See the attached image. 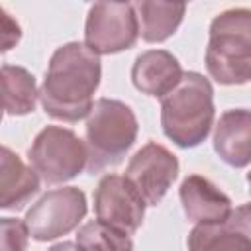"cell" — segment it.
Listing matches in <instances>:
<instances>
[{"label":"cell","mask_w":251,"mask_h":251,"mask_svg":"<svg viewBox=\"0 0 251 251\" xmlns=\"http://www.w3.org/2000/svg\"><path fill=\"white\" fill-rule=\"evenodd\" d=\"M102 78L100 57L84 43L71 41L61 45L49 61L39 100L47 116L61 122L88 118L92 96Z\"/></svg>","instance_id":"1"},{"label":"cell","mask_w":251,"mask_h":251,"mask_svg":"<svg viewBox=\"0 0 251 251\" xmlns=\"http://www.w3.org/2000/svg\"><path fill=\"white\" fill-rule=\"evenodd\" d=\"M214 124V90L210 80L194 71L184 73L180 84L161 98V126L178 147L200 145Z\"/></svg>","instance_id":"2"},{"label":"cell","mask_w":251,"mask_h":251,"mask_svg":"<svg viewBox=\"0 0 251 251\" xmlns=\"http://www.w3.org/2000/svg\"><path fill=\"white\" fill-rule=\"evenodd\" d=\"M206 69L220 84L251 80V10L231 8L210 24Z\"/></svg>","instance_id":"3"},{"label":"cell","mask_w":251,"mask_h":251,"mask_svg":"<svg viewBox=\"0 0 251 251\" xmlns=\"http://www.w3.org/2000/svg\"><path fill=\"white\" fill-rule=\"evenodd\" d=\"M86 171L102 173L122 163L137 137V118L133 110L114 98H98L86 118Z\"/></svg>","instance_id":"4"},{"label":"cell","mask_w":251,"mask_h":251,"mask_svg":"<svg viewBox=\"0 0 251 251\" xmlns=\"http://www.w3.org/2000/svg\"><path fill=\"white\" fill-rule=\"evenodd\" d=\"M29 163L47 184H61L75 178L88 163L86 143L73 131L61 126L43 127L29 151Z\"/></svg>","instance_id":"5"},{"label":"cell","mask_w":251,"mask_h":251,"mask_svg":"<svg viewBox=\"0 0 251 251\" xmlns=\"http://www.w3.org/2000/svg\"><path fill=\"white\" fill-rule=\"evenodd\" d=\"M139 20L129 2H96L84 25V45L96 55H112L135 45Z\"/></svg>","instance_id":"6"},{"label":"cell","mask_w":251,"mask_h":251,"mask_svg":"<svg viewBox=\"0 0 251 251\" xmlns=\"http://www.w3.org/2000/svg\"><path fill=\"white\" fill-rule=\"evenodd\" d=\"M86 216V196L76 186L45 192L25 214V226L35 241H51L71 233Z\"/></svg>","instance_id":"7"},{"label":"cell","mask_w":251,"mask_h":251,"mask_svg":"<svg viewBox=\"0 0 251 251\" xmlns=\"http://www.w3.org/2000/svg\"><path fill=\"white\" fill-rule=\"evenodd\" d=\"M178 175V159L161 143H145L129 161L126 178L147 206H157Z\"/></svg>","instance_id":"8"},{"label":"cell","mask_w":251,"mask_h":251,"mask_svg":"<svg viewBox=\"0 0 251 251\" xmlns=\"http://www.w3.org/2000/svg\"><path fill=\"white\" fill-rule=\"evenodd\" d=\"M145 200L135 186L120 175H106L94 190L96 218L116 229L133 233L145 216Z\"/></svg>","instance_id":"9"},{"label":"cell","mask_w":251,"mask_h":251,"mask_svg":"<svg viewBox=\"0 0 251 251\" xmlns=\"http://www.w3.org/2000/svg\"><path fill=\"white\" fill-rule=\"evenodd\" d=\"M178 196L186 218L196 226L224 224L233 210L229 196L200 175H188L180 184Z\"/></svg>","instance_id":"10"},{"label":"cell","mask_w":251,"mask_h":251,"mask_svg":"<svg viewBox=\"0 0 251 251\" xmlns=\"http://www.w3.org/2000/svg\"><path fill=\"white\" fill-rule=\"evenodd\" d=\"M182 76L184 73L180 63L165 49H149L137 55L131 67L133 86L147 96H167L180 84Z\"/></svg>","instance_id":"11"},{"label":"cell","mask_w":251,"mask_h":251,"mask_svg":"<svg viewBox=\"0 0 251 251\" xmlns=\"http://www.w3.org/2000/svg\"><path fill=\"white\" fill-rule=\"evenodd\" d=\"M214 151L233 169L251 163V110L235 108L220 116L214 131Z\"/></svg>","instance_id":"12"},{"label":"cell","mask_w":251,"mask_h":251,"mask_svg":"<svg viewBox=\"0 0 251 251\" xmlns=\"http://www.w3.org/2000/svg\"><path fill=\"white\" fill-rule=\"evenodd\" d=\"M39 190V175L27 167L12 149L0 151V208L20 210Z\"/></svg>","instance_id":"13"},{"label":"cell","mask_w":251,"mask_h":251,"mask_svg":"<svg viewBox=\"0 0 251 251\" xmlns=\"http://www.w3.org/2000/svg\"><path fill=\"white\" fill-rule=\"evenodd\" d=\"M135 14L139 20V35L147 43H161L169 39L182 24L186 6L175 2H135Z\"/></svg>","instance_id":"14"},{"label":"cell","mask_w":251,"mask_h":251,"mask_svg":"<svg viewBox=\"0 0 251 251\" xmlns=\"http://www.w3.org/2000/svg\"><path fill=\"white\" fill-rule=\"evenodd\" d=\"M35 76L18 65L2 67V98L6 116H25L35 110L37 102Z\"/></svg>","instance_id":"15"},{"label":"cell","mask_w":251,"mask_h":251,"mask_svg":"<svg viewBox=\"0 0 251 251\" xmlns=\"http://www.w3.org/2000/svg\"><path fill=\"white\" fill-rule=\"evenodd\" d=\"M188 251H251V241L224 224H200L188 235Z\"/></svg>","instance_id":"16"},{"label":"cell","mask_w":251,"mask_h":251,"mask_svg":"<svg viewBox=\"0 0 251 251\" xmlns=\"http://www.w3.org/2000/svg\"><path fill=\"white\" fill-rule=\"evenodd\" d=\"M76 243L84 251H133L129 233L116 229L100 220L84 224L78 229Z\"/></svg>","instance_id":"17"},{"label":"cell","mask_w":251,"mask_h":251,"mask_svg":"<svg viewBox=\"0 0 251 251\" xmlns=\"http://www.w3.org/2000/svg\"><path fill=\"white\" fill-rule=\"evenodd\" d=\"M29 229L18 218H2L0 222V251H25Z\"/></svg>","instance_id":"18"},{"label":"cell","mask_w":251,"mask_h":251,"mask_svg":"<svg viewBox=\"0 0 251 251\" xmlns=\"http://www.w3.org/2000/svg\"><path fill=\"white\" fill-rule=\"evenodd\" d=\"M226 222L251 241V204H241L235 210H231Z\"/></svg>","instance_id":"19"},{"label":"cell","mask_w":251,"mask_h":251,"mask_svg":"<svg viewBox=\"0 0 251 251\" xmlns=\"http://www.w3.org/2000/svg\"><path fill=\"white\" fill-rule=\"evenodd\" d=\"M2 53L10 51L22 37V31H20V25L16 20H12V16L2 8Z\"/></svg>","instance_id":"20"},{"label":"cell","mask_w":251,"mask_h":251,"mask_svg":"<svg viewBox=\"0 0 251 251\" xmlns=\"http://www.w3.org/2000/svg\"><path fill=\"white\" fill-rule=\"evenodd\" d=\"M47 251H84V249H82L78 243H73V241H61V243L49 247Z\"/></svg>","instance_id":"21"},{"label":"cell","mask_w":251,"mask_h":251,"mask_svg":"<svg viewBox=\"0 0 251 251\" xmlns=\"http://www.w3.org/2000/svg\"><path fill=\"white\" fill-rule=\"evenodd\" d=\"M247 184H249V192H251V171L247 173Z\"/></svg>","instance_id":"22"}]
</instances>
